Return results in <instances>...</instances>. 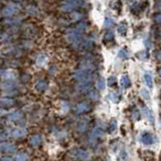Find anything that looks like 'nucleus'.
Returning a JSON list of instances; mask_svg holds the SVG:
<instances>
[{
	"instance_id": "28",
	"label": "nucleus",
	"mask_w": 161,
	"mask_h": 161,
	"mask_svg": "<svg viewBox=\"0 0 161 161\" xmlns=\"http://www.w3.org/2000/svg\"><path fill=\"white\" fill-rule=\"evenodd\" d=\"M141 117V114L139 112V110L138 109H134L133 110V112H132V118L134 121H138Z\"/></svg>"
},
{
	"instance_id": "2",
	"label": "nucleus",
	"mask_w": 161,
	"mask_h": 161,
	"mask_svg": "<svg viewBox=\"0 0 161 161\" xmlns=\"http://www.w3.org/2000/svg\"><path fill=\"white\" fill-rule=\"evenodd\" d=\"M92 80H93V75H91L89 78L85 79L83 80H79V83L75 85V89L80 93L89 92V90L91 89V86H92Z\"/></svg>"
},
{
	"instance_id": "39",
	"label": "nucleus",
	"mask_w": 161,
	"mask_h": 161,
	"mask_svg": "<svg viewBox=\"0 0 161 161\" xmlns=\"http://www.w3.org/2000/svg\"><path fill=\"white\" fill-rule=\"evenodd\" d=\"M156 55H157V58H159V59H161V52L159 50V52H157V53H156Z\"/></svg>"
},
{
	"instance_id": "4",
	"label": "nucleus",
	"mask_w": 161,
	"mask_h": 161,
	"mask_svg": "<svg viewBox=\"0 0 161 161\" xmlns=\"http://www.w3.org/2000/svg\"><path fill=\"white\" fill-rule=\"evenodd\" d=\"M82 34H83V32L80 31V30H79L78 28L69 29L68 31V33H67V37H68V39L69 40L70 42L75 44V43H78L80 42V37H82Z\"/></svg>"
},
{
	"instance_id": "9",
	"label": "nucleus",
	"mask_w": 161,
	"mask_h": 161,
	"mask_svg": "<svg viewBox=\"0 0 161 161\" xmlns=\"http://www.w3.org/2000/svg\"><path fill=\"white\" fill-rule=\"evenodd\" d=\"M27 134V130L24 128H16L11 132V136L15 139H20Z\"/></svg>"
},
{
	"instance_id": "16",
	"label": "nucleus",
	"mask_w": 161,
	"mask_h": 161,
	"mask_svg": "<svg viewBox=\"0 0 161 161\" xmlns=\"http://www.w3.org/2000/svg\"><path fill=\"white\" fill-rule=\"evenodd\" d=\"M47 57L45 55L44 53H40L37 55L36 59H35V63H36L37 65H43L47 64Z\"/></svg>"
},
{
	"instance_id": "3",
	"label": "nucleus",
	"mask_w": 161,
	"mask_h": 161,
	"mask_svg": "<svg viewBox=\"0 0 161 161\" xmlns=\"http://www.w3.org/2000/svg\"><path fill=\"white\" fill-rule=\"evenodd\" d=\"M82 4H85L84 0H64L62 9L64 11H72L77 7H80Z\"/></svg>"
},
{
	"instance_id": "6",
	"label": "nucleus",
	"mask_w": 161,
	"mask_h": 161,
	"mask_svg": "<svg viewBox=\"0 0 161 161\" xmlns=\"http://www.w3.org/2000/svg\"><path fill=\"white\" fill-rule=\"evenodd\" d=\"M75 128H77L78 132L85 133L89 128V120H88V118H80L77 122Z\"/></svg>"
},
{
	"instance_id": "12",
	"label": "nucleus",
	"mask_w": 161,
	"mask_h": 161,
	"mask_svg": "<svg viewBox=\"0 0 161 161\" xmlns=\"http://www.w3.org/2000/svg\"><path fill=\"white\" fill-rule=\"evenodd\" d=\"M47 87H48V84L47 80H39L38 82L35 84V88H36L38 92H44V91L47 89Z\"/></svg>"
},
{
	"instance_id": "23",
	"label": "nucleus",
	"mask_w": 161,
	"mask_h": 161,
	"mask_svg": "<svg viewBox=\"0 0 161 161\" xmlns=\"http://www.w3.org/2000/svg\"><path fill=\"white\" fill-rule=\"evenodd\" d=\"M28 159V156L25 152H20L16 155L15 157V161H27Z\"/></svg>"
},
{
	"instance_id": "25",
	"label": "nucleus",
	"mask_w": 161,
	"mask_h": 161,
	"mask_svg": "<svg viewBox=\"0 0 161 161\" xmlns=\"http://www.w3.org/2000/svg\"><path fill=\"white\" fill-rule=\"evenodd\" d=\"M88 98L91 101H97V100H99V94L96 92V91H91V92L88 94Z\"/></svg>"
},
{
	"instance_id": "41",
	"label": "nucleus",
	"mask_w": 161,
	"mask_h": 161,
	"mask_svg": "<svg viewBox=\"0 0 161 161\" xmlns=\"http://www.w3.org/2000/svg\"><path fill=\"white\" fill-rule=\"evenodd\" d=\"M14 1H21V0H14Z\"/></svg>"
},
{
	"instance_id": "5",
	"label": "nucleus",
	"mask_w": 161,
	"mask_h": 161,
	"mask_svg": "<svg viewBox=\"0 0 161 161\" xmlns=\"http://www.w3.org/2000/svg\"><path fill=\"white\" fill-rule=\"evenodd\" d=\"M19 10V6L17 4H7L2 9V16L3 17H11L12 15H14Z\"/></svg>"
},
{
	"instance_id": "32",
	"label": "nucleus",
	"mask_w": 161,
	"mask_h": 161,
	"mask_svg": "<svg viewBox=\"0 0 161 161\" xmlns=\"http://www.w3.org/2000/svg\"><path fill=\"white\" fill-rule=\"evenodd\" d=\"M104 37H105V40H111V39H113L114 38V33H113V31L106 32Z\"/></svg>"
},
{
	"instance_id": "22",
	"label": "nucleus",
	"mask_w": 161,
	"mask_h": 161,
	"mask_svg": "<svg viewBox=\"0 0 161 161\" xmlns=\"http://www.w3.org/2000/svg\"><path fill=\"white\" fill-rule=\"evenodd\" d=\"M127 23L126 22H122V23H120L119 24V26H118V31L121 35H125L126 32H127Z\"/></svg>"
},
{
	"instance_id": "1",
	"label": "nucleus",
	"mask_w": 161,
	"mask_h": 161,
	"mask_svg": "<svg viewBox=\"0 0 161 161\" xmlns=\"http://www.w3.org/2000/svg\"><path fill=\"white\" fill-rule=\"evenodd\" d=\"M69 156L70 158H73L75 160H79V161L88 160L90 158V154L88 151L84 148H80V147H75V148L70 149L69 151Z\"/></svg>"
},
{
	"instance_id": "19",
	"label": "nucleus",
	"mask_w": 161,
	"mask_h": 161,
	"mask_svg": "<svg viewBox=\"0 0 161 161\" xmlns=\"http://www.w3.org/2000/svg\"><path fill=\"white\" fill-rule=\"evenodd\" d=\"M144 80H145V84L147 85L148 88H153V78L152 75H151V74L149 73H145L144 75Z\"/></svg>"
},
{
	"instance_id": "40",
	"label": "nucleus",
	"mask_w": 161,
	"mask_h": 161,
	"mask_svg": "<svg viewBox=\"0 0 161 161\" xmlns=\"http://www.w3.org/2000/svg\"><path fill=\"white\" fill-rule=\"evenodd\" d=\"M159 75L161 77V69H160V70H159Z\"/></svg>"
},
{
	"instance_id": "34",
	"label": "nucleus",
	"mask_w": 161,
	"mask_h": 161,
	"mask_svg": "<svg viewBox=\"0 0 161 161\" xmlns=\"http://www.w3.org/2000/svg\"><path fill=\"white\" fill-rule=\"evenodd\" d=\"M144 43H145L146 47H147V48L151 47V42H150V40H149V37H145L144 38Z\"/></svg>"
},
{
	"instance_id": "30",
	"label": "nucleus",
	"mask_w": 161,
	"mask_h": 161,
	"mask_svg": "<svg viewBox=\"0 0 161 161\" xmlns=\"http://www.w3.org/2000/svg\"><path fill=\"white\" fill-rule=\"evenodd\" d=\"M119 58H122V59L127 58H128V53H127V50H126L125 48L120 49V50H119Z\"/></svg>"
},
{
	"instance_id": "14",
	"label": "nucleus",
	"mask_w": 161,
	"mask_h": 161,
	"mask_svg": "<svg viewBox=\"0 0 161 161\" xmlns=\"http://www.w3.org/2000/svg\"><path fill=\"white\" fill-rule=\"evenodd\" d=\"M23 117V114L22 112H20V111H14L13 113H11L9 116H8V118L10 121H12V122H15V121H18L20 120Z\"/></svg>"
},
{
	"instance_id": "21",
	"label": "nucleus",
	"mask_w": 161,
	"mask_h": 161,
	"mask_svg": "<svg viewBox=\"0 0 161 161\" xmlns=\"http://www.w3.org/2000/svg\"><path fill=\"white\" fill-rule=\"evenodd\" d=\"M105 86H106L105 79L104 78H99L97 80V83H96V87H97V89L100 90V91H103V90H105Z\"/></svg>"
},
{
	"instance_id": "38",
	"label": "nucleus",
	"mask_w": 161,
	"mask_h": 161,
	"mask_svg": "<svg viewBox=\"0 0 161 161\" xmlns=\"http://www.w3.org/2000/svg\"><path fill=\"white\" fill-rule=\"evenodd\" d=\"M156 9H157V10H161V0H160L159 2L156 3Z\"/></svg>"
},
{
	"instance_id": "27",
	"label": "nucleus",
	"mask_w": 161,
	"mask_h": 161,
	"mask_svg": "<svg viewBox=\"0 0 161 161\" xmlns=\"http://www.w3.org/2000/svg\"><path fill=\"white\" fill-rule=\"evenodd\" d=\"M109 99H110L111 101H112V102H114V103H118V102H119V97H118L117 93H114V92L110 93V95H109Z\"/></svg>"
},
{
	"instance_id": "36",
	"label": "nucleus",
	"mask_w": 161,
	"mask_h": 161,
	"mask_svg": "<svg viewBox=\"0 0 161 161\" xmlns=\"http://www.w3.org/2000/svg\"><path fill=\"white\" fill-rule=\"evenodd\" d=\"M8 137H9V134H8V133H4V132H2L1 135H0V138H1L2 141H4V139H6V138H8Z\"/></svg>"
},
{
	"instance_id": "20",
	"label": "nucleus",
	"mask_w": 161,
	"mask_h": 161,
	"mask_svg": "<svg viewBox=\"0 0 161 161\" xmlns=\"http://www.w3.org/2000/svg\"><path fill=\"white\" fill-rule=\"evenodd\" d=\"M1 105H2V107H11V106L14 105V101L10 98H2Z\"/></svg>"
},
{
	"instance_id": "29",
	"label": "nucleus",
	"mask_w": 161,
	"mask_h": 161,
	"mask_svg": "<svg viewBox=\"0 0 161 161\" xmlns=\"http://www.w3.org/2000/svg\"><path fill=\"white\" fill-rule=\"evenodd\" d=\"M141 96H142V98L144 99V100H146V101H148L149 99H150V94H149V92L146 89H142L141 90Z\"/></svg>"
},
{
	"instance_id": "37",
	"label": "nucleus",
	"mask_w": 161,
	"mask_h": 161,
	"mask_svg": "<svg viewBox=\"0 0 161 161\" xmlns=\"http://www.w3.org/2000/svg\"><path fill=\"white\" fill-rule=\"evenodd\" d=\"M154 19L157 23H161V13H158L157 15H156Z\"/></svg>"
},
{
	"instance_id": "24",
	"label": "nucleus",
	"mask_w": 161,
	"mask_h": 161,
	"mask_svg": "<svg viewBox=\"0 0 161 161\" xmlns=\"http://www.w3.org/2000/svg\"><path fill=\"white\" fill-rule=\"evenodd\" d=\"M116 130H117V121H116L115 119H113L112 121H111V123H110L109 132L111 134H113V133L116 132Z\"/></svg>"
},
{
	"instance_id": "11",
	"label": "nucleus",
	"mask_w": 161,
	"mask_h": 161,
	"mask_svg": "<svg viewBox=\"0 0 161 161\" xmlns=\"http://www.w3.org/2000/svg\"><path fill=\"white\" fill-rule=\"evenodd\" d=\"M42 142V136L40 134H35L33 136H31V138H30V144L33 147H37Z\"/></svg>"
},
{
	"instance_id": "13",
	"label": "nucleus",
	"mask_w": 161,
	"mask_h": 161,
	"mask_svg": "<svg viewBox=\"0 0 161 161\" xmlns=\"http://www.w3.org/2000/svg\"><path fill=\"white\" fill-rule=\"evenodd\" d=\"M103 135H104V133H103V131H102V129H100V128H94L93 130H92V132H91V138H93V139H101L103 137Z\"/></svg>"
},
{
	"instance_id": "18",
	"label": "nucleus",
	"mask_w": 161,
	"mask_h": 161,
	"mask_svg": "<svg viewBox=\"0 0 161 161\" xmlns=\"http://www.w3.org/2000/svg\"><path fill=\"white\" fill-rule=\"evenodd\" d=\"M121 86H122L123 89H127L131 86V80H130V78L128 77L127 75H123L122 78H121Z\"/></svg>"
},
{
	"instance_id": "26",
	"label": "nucleus",
	"mask_w": 161,
	"mask_h": 161,
	"mask_svg": "<svg viewBox=\"0 0 161 161\" xmlns=\"http://www.w3.org/2000/svg\"><path fill=\"white\" fill-rule=\"evenodd\" d=\"M104 25H105V27H112L113 25H114V19L113 18H110V17H107L105 19V22H104Z\"/></svg>"
},
{
	"instance_id": "7",
	"label": "nucleus",
	"mask_w": 161,
	"mask_h": 161,
	"mask_svg": "<svg viewBox=\"0 0 161 161\" xmlns=\"http://www.w3.org/2000/svg\"><path fill=\"white\" fill-rule=\"evenodd\" d=\"M91 110V105L88 102H80L77 104L75 108V111L77 114H84L86 112H89Z\"/></svg>"
},
{
	"instance_id": "8",
	"label": "nucleus",
	"mask_w": 161,
	"mask_h": 161,
	"mask_svg": "<svg viewBox=\"0 0 161 161\" xmlns=\"http://www.w3.org/2000/svg\"><path fill=\"white\" fill-rule=\"evenodd\" d=\"M0 150L5 153H14L15 151H16V146L12 143L4 142V141H2L1 145H0Z\"/></svg>"
},
{
	"instance_id": "15",
	"label": "nucleus",
	"mask_w": 161,
	"mask_h": 161,
	"mask_svg": "<svg viewBox=\"0 0 161 161\" xmlns=\"http://www.w3.org/2000/svg\"><path fill=\"white\" fill-rule=\"evenodd\" d=\"M1 77L3 80H14L15 79V74L13 72H10V70H1Z\"/></svg>"
},
{
	"instance_id": "10",
	"label": "nucleus",
	"mask_w": 161,
	"mask_h": 161,
	"mask_svg": "<svg viewBox=\"0 0 161 161\" xmlns=\"http://www.w3.org/2000/svg\"><path fill=\"white\" fill-rule=\"evenodd\" d=\"M141 142L145 145H151L154 142L153 135H151L150 133H144L142 136H141Z\"/></svg>"
},
{
	"instance_id": "17",
	"label": "nucleus",
	"mask_w": 161,
	"mask_h": 161,
	"mask_svg": "<svg viewBox=\"0 0 161 161\" xmlns=\"http://www.w3.org/2000/svg\"><path fill=\"white\" fill-rule=\"evenodd\" d=\"M143 113H144L145 117L147 118V120L149 121V122H151V123L154 122L153 113H152V111H151L150 109H148L147 107H143Z\"/></svg>"
},
{
	"instance_id": "33",
	"label": "nucleus",
	"mask_w": 161,
	"mask_h": 161,
	"mask_svg": "<svg viewBox=\"0 0 161 161\" xmlns=\"http://www.w3.org/2000/svg\"><path fill=\"white\" fill-rule=\"evenodd\" d=\"M86 28H87V23H86V22H80V23L79 24V26H78V29L80 30L82 32L85 31Z\"/></svg>"
},
{
	"instance_id": "31",
	"label": "nucleus",
	"mask_w": 161,
	"mask_h": 161,
	"mask_svg": "<svg viewBox=\"0 0 161 161\" xmlns=\"http://www.w3.org/2000/svg\"><path fill=\"white\" fill-rule=\"evenodd\" d=\"M116 82H117V79H116L115 75H111L108 80V85L110 86V87H113V86L116 84Z\"/></svg>"
},
{
	"instance_id": "35",
	"label": "nucleus",
	"mask_w": 161,
	"mask_h": 161,
	"mask_svg": "<svg viewBox=\"0 0 161 161\" xmlns=\"http://www.w3.org/2000/svg\"><path fill=\"white\" fill-rule=\"evenodd\" d=\"M1 161H13V158L10 157V156H2Z\"/></svg>"
}]
</instances>
